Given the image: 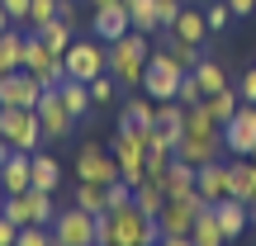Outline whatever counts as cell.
Returning <instances> with one entry per match:
<instances>
[{
    "label": "cell",
    "mask_w": 256,
    "mask_h": 246,
    "mask_svg": "<svg viewBox=\"0 0 256 246\" xmlns=\"http://www.w3.org/2000/svg\"><path fill=\"white\" fill-rule=\"evenodd\" d=\"M147 57H152L147 33L128 28L124 38H114V43H110V76L119 85H128V90H138V85H142V71H147Z\"/></svg>",
    "instance_id": "1"
},
{
    "label": "cell",
    "mask_w": 256,
    "mask_h": 246,
    "mask_svg": "<svg viewBox=\"0 0 256 246\" xmlns=\"http://www.w3.org/2000/svg\"><path fill=\"white\" fill-rule=\"evenodd\" d=\"M5 213L14 228H28V223H43V228H52L57 223V199H52V190H38V185H28V190H19V194H5Z\"/></svg>",
    "instance_id": "2"
},
{
    "label": "cell",
    "mask_w": 256,
    "mask_h": 246,
    "mask_svg": "<svg viewBox=\"0 0 256 246\" xmlns=\"http://www.w3.org/2000/svg\"><path fill=\"white\" fill-rule=\"evenodd\" d=\"M62 71H66V81H86L90 85L100 71H110V43H104V38H81L76 33V43L62 52Z\"/></svg>",
    "instance_id": "3"
},
{
    "label": "cell",
    "mask_w": 256,
    "mask_h": 246,
    "mask_svg": "<svg viewBox=\"0 0 256 246\" xmlns=\"http://www.w3.org/2000/svg\"><path fill=\"white\" fill-rule=\"evenodd\" d=\"M110 223H114V242L110 246H156V242H162L156 218H152V213H142L138 204L110 209Z\"/></svg>",
    "instance_id": "4"
},
{
    "label": "cell",
    "mask_w": 256,
    "mask_h": 246,
    "mask_svg": "<svg viewBox=\"0 0 256 246\" xmlns=\"http://www.w3.org/2000/svg\"><path fill=\"white\" fill-rule=\"evenodd\" d=\"M180 66H176V57L166 52V47H156L152 57H147V71H142V85H138V90L142 95H152L156 104L162 100H176V90H180Z\"/></svg>",
    "instance_id": "5"
},
{
    "label": "cell",
    "mask_w": 256,
    "mask_h": 246,
    "mask_svg": "<svg viewBox=\"0 0 256 246\" xmlns=\"http://www.w3.org/2000/svg\"><path fill=\"white\" fill-rule=\"evenodd\" d=\"M0 137H5L14 152H38L43 142V123H38V109H5L0 114Z\"/></svg>",
    "instance_id": "6"
},
{
    "label": "cell",
    "mask_w": 256,
    "mask_h": 246,
    "mask_svg": "<svg viewBox=\"0 0 256 246\" xmlns=\"http://www.w3.org/2000/svg\"><path fill=\"white\" fill-rule=\"evenodd\" d=\"M24 71L34 76L43 90H52V85H62V81H66L62 57H57V52H52V47H48L38 33H28V38H24Z\"/></svg>",
    "instance_id": "7"
},
{
    "label": "cell",
    "mask_w": 256,
    "mask_h": 246,
    "mask_svg": "<svg viewBox=\"0 0 256 246\" xmlns=\"http://www.w3.org/2000/svg\"><path fill=\"white\" fill-rule=\"evenodd\" d=\"M200 209H204L200 190H194V194H176V199H166L162 213H156V228H162V237H190V228H194V218H200Z\"/></svg>",
    "instance_id": "8"
},
{
    "label": "cell",
    "mask_w": 256,
    "mask_h": 246,
    "mask_svg": "<svg viewBox=\"0 0 256 246\" xmlns=\"http://www.w3.org/2000/svg\"><path fill=\"white\" fill-rule=\"evenodd\" d=\"M110 152H114V161H119V171H124L128 185H138L147 175V133H128V128H119Z\"/></svg>",
    "instance_id": "9"
},
{
    "label": "cell",
    "mask_w": 256,
    "mask_h": 246,
    "mask_svg": "<svg viewBox=\"0 0 256 246\" xmlns=\"http://www.w3.org/2000/svg\"><path fill=\"white\" fill-rule=\"evenodd\" d=\"M76 180L114 185V180H124V171H119V161H114V152H110V147H100V142H86L81 152H76Z\"/></svg>",
    "instance_id": "10"
},
{
    "label": "cell",
    "mask_w": 256,
    "mask_h": 246,
    "mask_svg": "<svg viewBox=\"0 0 256 246\" xmlns=\"http://www.w3.org/2000/svg\"><path fill=\"white\" fill-rule=\"evenodd\" d=\"M52 246H95V213H86L81 204L62 209L52 223Z\"/></svg>",
    "instance_id": "11"
},
{
    "label": "cell",
    "mask_w": 256,
    "mask_h": 246,
    "mask_svg": "<svg viewBox=\"0 0 256 246\" xmlns=\"http://www.w3.org/2000/svg\"><path fill=\"white\" fill-rule=\"evenodd\" d=\"M38 123H43V142H66V137L76 133V119L66 114L62 90H57V85L38 95Z\"/></svg>",
    "instance_id": "12"
},
{
    "label": "cell",
    "mask_w": 256,
    "mask_h": 246,
    "mask_svg": "<svg viewBox=\"0 0 256 246\" xmlns=\"http://www.w3.org/2000/svg\"><path fill=\"white\" fill-rule=\"evenodd\" d=\"M252 147H256V104L242 100L238 114L223 123V152H232V156H252Z\"/></svg>",
    "instance_id": "13"
},
{
    "label": "cell",
    "mask_w": 256,
    "mask_h": 246,
    "mask_svg": "<svg viewBox=\"0 0 256 246\" xmlns=\"http://www.w3.org/2000/svg\"><path fill=\"white\" fill-rule=\"evenodd\" d=\"M38 95H43V85H38L24 66L0 81V104H5V109H38Z\"/></svg>",
    "instance_id": "14"
},
{
    "label": "cell",
    "mask_w": 256,
    "mask_h": 246,
    "mask_svg": "<svg viewBox=\"0 0 256 246\" xmlns=\"http://www.w3.org/2000/svg\"><path fill=\"white\" fill-rule=\"evenodd\" d=\"M194 190H200L204 204L228 199V194H232V166H228V161H209V166H200V171H194Z\"/></svg>",
    "instance_id": "15"
},
{
    "label": "cell",
    "mask_w": 256,
    "mask_h": 246,
    "mask_svg": "<svg viewBox=\"0 0 256 246\" xmlns=\"http://www.w3.org/2000/svg\"><path fill=\"white\" fill-rule=\"evenodd\" d=\"M218 152H223V137H209V133H180V142H176V156L190 161L194 171L218 161Z\"/></svg>",
    "instance_id": "16"
},
{
    "label": "cell",
    "mask_w": 256,
    "mask_h": 246,
    "mask_svg": "<svg viewBox=\"0 0 256 246\" xmlns=\"http://www.w3.org/2000/svg\"><path fill=\"white\" fill-rule=\"evenodd\" d=\"M214 218H218L223 237H228V242H238L242 232L256 223V213H252V204H242V199H232V194H228V199H218V204H214Z\"/></svg>",
    "instance_id": "17"
},
{
    "label": "cell",
    "mask_w": 256,
    "mask_h": 246,
    "mask_svg": "<svg viewBox=\"0 0 256 246\" xmlns=\"http://www.w3.org/2000/svg\"><path fill=\"white\" fill-rule=\"evenodd\" d=\"M34 185V152H10L0 161V190L5 194H19Z\"/></svg>",
    "instance_id": "18"
},
{
    "label": "cell",
    "mask_w": 256,
    "mask_h": 246,
    "mask_svg": "<svg viewBox=\"0 0 256 246\" xmlns=\"http://www.w3.org/2000/svg\"><path fill=\"white\" fill-rule=\"evenodd\" d=\"M128 28H133V14H128V5H104V9H90V33H100L104 43L124 38Z\"/></svg>",
    "instance_id": "19"
},
{
    "label": "cell",
    "mask_w": 256,
    "mask_h": 246,
    "mask_svg": "<svg viewBox=\"0 0 256 246\" xmlns=\"http://www.w3.org/2000/svg\"><path fill=\"white\" fill-rule=\"evenodd\" d=\"M152 123H156V100L138 90L133 100L124 104V114H119V128H128V133H152Z\"/></svg>",
    "instance_id": "20"
},
{
    "label": "cell",
    "mask_w": 256,
    "mask_h": 246,
    "mask_svg": "<svg viewBox=\"0 0 256 246\" xmlns=\"http://www.w3.org/2000/svg\"><path fill=\"white\" fill-rule=\"evenodd\" d=\"M57 90H62V104H66V114H72L76 123L95 114V100H90V85H86V81H62Z\"/></svg>",
    "instance_id": "21"
},
{
    "label": "cell",
    "mask_w": 256,
    "mask_h": 246,
    "mask_svg": "<svg viewBox=\"0 0 256 246\" xmlns=\"http://www.w3.org/2000/svg\"><path fill=\"white\" fill-rule=\"evenodd\" d=\"M171 33H176V38H185V43H200V47H204V38H209V19H204V5H200V9H194V5H185Z\"/></svg>",
    "instance_id": "22"
},
{
    "label": "cell",
    "mask_w": 256,
    "mask_h": 246,
    "mask_svg": "<svg viewBox=\"0 0 256 246\" xmlns=\"http://www.w3.org/2000/svg\"><path fill=\"white\" fill-rule=\"evenodd\" d=\"M190 242L194 246H228L218 218H214V204H204V209H200V218H194V228H190Z\"/></svg>",
    "instance_id": "23"
},
{
    "label": "cell",
    "mask_w": 256,
    "mask_h": 246,
    "mask_svg": "<svg viewBox=\"0 0 256 246\" xmlns=\"http://www.w3.org/2000/svg\"><path fill=\"white\" fill-rule=\"evenodd\" d=\"M34 33H38V38H43V43H48V47H52V52H57V57H62V52H66V47H72V43H76V24H72V19H62V14H57V19H48V24H43V28H34Z\"/></svg>",
    "instance_id": "24"
},
{
    "label": "cell",
    "mask_w": 256,
    "mask_h": 246,
    "mask_svg": "<svg viewBox=\"0 0 256 246\" xmlns=\"http://www.w3.org/2000/svg\"><path fill=\"white\" fill-rule=\"evenodd\" d=\"M238 104H242V95L232 90V85H223V90H214V95H204V114H209V119L218 123V128L228 123L232 114H238Z\"/></svg>",
    "instance_id": "25"
},
{
    "label": "cell",
    "mask_w": 256,
    "mask_h": 246,
    "mask_svg": "<svg viewBox=\"0 0 256 246\" xmlns=\"http://www.w3.org/2000/svg\"><path fill=\"white\" fill-rule=\"evenodd\" d=\"M133 204H138L142 213H152V218H156V213H162V204H166V185L156 180V175H142V180L133 185Z\"/></svg>",
    "instance_id": "26"
},
{
    "label": "cell",
    "mask_w": 256,
    "mask_h": 246,
    "mask_svg": "<svg viewBox=\"0 0 256 246\" xmlns=\"http://www.w3.org/2000/svg\"><path fill=\"white\" fill-rule=\"evenodd\" d=\"M34 185L38 190H52V194H57V185H62V161H57L52 152H43V147L34 152Z\"/></svg>",
    "instance_id": "27"
},
{
    "label": "cell",
    "mask_w": 256,
    "mask_h": 246,
    "mask_svg": "<svg viewBox=\"0 0 256 246\" xmlns=\"http://www.w3.org/2000/svg\"><path fill=\"white\" fill-rule=\"evenodd\" d=\"M162 185H166V199H176V194H194V166L176 156V161H171V171L162 175Z\"/></svg>",
    "instance_id": "28"
},
{
    "label": "cell",
    "mask_w": 256,
    "mask_h": 246,
    "mask_svg": "<svg viewBox=\"0 0 256 246\" xmlns=\"http://www.w3.org/2000/svg\"><path fill=\"white\" fill-rule=\"evenodd\" d=\"M128 5V14H133V28L138 33H162V24H156V0H124Z\"/></svg>",
    "instance_id": "29"
},
{
    "label": "cell",
    "mask_w": 256,
    "mask_h": 246,
    "mask_svg": "<svg viewBox=\"0 0 256 246\" xmlns=\"http://www.w3.org/2000/svg\"><path fill=\"white\" fill-rule=\"evenodd\" d=\"M190 71H194V81L204 85V95H214V90H223V85H228V71H223V66L214 62V57H200V62H194Z\"/></svg>",
    "instance_id": "30"
},
{
    "label": "cell",
    "mask_w": 256,
    "mask_h": 246,
    "mask_svg": "<svg viewBox=\"0 0 256 246\" xmlns=\"http://www.w3.org/2000/svg\"><path fill=\"white\" fill-rule=\"evenodd\" d=\"M162 38H166L162 47H166V52L176 57V66H180V71H190V66H194V62L204 57V47H200V43H185V38H176V33H162Z\"/></svg>",
    "instance_id": "31"
},
{
    "label": "cell",
    "mask_w": 256,
    "mask_h": 246,
    "mask_svg": "<svg viewBox=\"0 0 256 246\" xmlns=\"http://www.w3.org/2000/svg\"><path fill=\"white\" fill-rule=\"evenodd\" d=\"M72 204H81L86 213H104V185L81 180V185H76V194H72Z\"/></svg>",
    "instance_id": "32"
},
{
    "label": "cell",
    "mask_w": 256,
    "mask_h": 246,
    "mask_svg": "<svg viewBox=\"0 0 256 246\" xmlns=\"http://www.w3.org/2000/svg\"><path fill=\"white\" fill-rule=\"evenodd\" d=\"M48 19H57V0H28V24H24V33L43 28Z\"/></svg>",
    "instance_id": "33"
},
{
    "label": "cell",
    "mask_w": 256,
    "mask_h": 246,
    "mask_svg": "<svg viewBox=\"0 0 256 246\" xmlns=\"http://www.w3.org/2000/svg\"><path fill=\"white\" fill-rule=\"evenodd\" d=\"M114 95H119V81H114L110 71H100V76L90 81V100H95V109H100V104H110Z\"/></svg>",
    "instance_id": "34"
},
{
    "label": "cell",
    "mask_w": 256,
    "mask_h": 246,
    "mask_svg": "<svg viewBox=\"0 0 256 246\" xmlns=\"http://www.w3.org/2000/svg\"><path fill=\"white\" fill-rule=\"evenodd\" d=\"M204 19H209V33H218V28H228V19H238V14H232L228 0H209V5H204Z\"/></svg>",
    "instance_id": "35"
},
{
    "label": "cell",
    "mask_w": 256,
    "mask_h": 246,
    "mask_svg": "<svg viewBox=\"0 0 256 246\" xmlns=\"http://www.w3.org/2000/svg\"><path fill=\"white\" fill-rule=\"evenodd\" d=\"M14 246H52V228H43V223H28V228H19Z\"/></svg>",
    "instance_id": "36"
},
{
    "label": "cell",
    "mask_w": 256,
    "mask_h": 246,
    "mask_svg": "<svg viewBox=\"0 0 256 246\" xmlns=\"http://www.w3.org/2000/svg\"><path fill=\"white\" fill-rule=\"evenodd\" d=\"M176 100H180L185 109H190V104H204V85L194 81V71H185V76H180V90H176Z\"/></svg>",
    "instance_id": "37"
},
{
    "label": "cell",
    "mask_w": 256,
    "mask_h": 246,
    "mask_svg": "<svg viewBox=\"0 0 256 246\" xmlns=\"http://www.w3.org/2000/svg\"><path fill=\"white\" fill-rule=\"evenodd\" d=\"M180 9H185V0H156V24H162V33H171V28H176Z\"/></svg>",
    "instance_id": "38"
},
{
    "label": "cell",
    "mask_w": 256,
    "mask_h": 246,
    "mask_svg": "<svg viewBox=\"0 0 256 246\" xmlns=\"http://www.w3.org/2000/svg\"><path fill=\"white\" fill-rule=\"evenodd\" d=\"M124 204H133V185H128V180L104 185V209H124Z\"/></svg>",
    "instance_id": "39"
},
{
    "label": "cell",
    "mask_w": 256,
    "mask_h": 246,
    "mask_svg": "<svg viewBox=\"0 0 256 246\" xmlns=\"http://www.w3.org/2000/svg\"><path fill=\"white\" fill-rule=\"evenodd\" d=\"M238 95H242L247 104H256V66H252V71H242V81H238Z\"/></svg>",
    "instance_id": "40"
},
{
    "label": "cell",
    "mask_w": 256,
    "mask_h": 246,
    "mask_svg": "<svg viewBox=\"0 0 256 246\" xmlns=\"http://www.w3.org/2000/svg\"><path fill=\"white\" fill-rule=\"evenodd\" d=\"M0 5H5V9H10V19H14V24H19V28H24V24H28V0H0Z\"/></svg>",
    "instance_id": "41"
},
{
    "label": "cell",
    "mask_w": 256,
    "mask_h": 246,
    "mask_svg": "<svg viewBox=\"0 0 256 246\" xmlns=\"http://www.w3.org/2000/svg\"><path fill=\"white\" fill-rule=\"evenodd\" d=\"M14 237H19V228L5 218V213H0V246H14Z\"/></svg>",
    "instance_id": "42"
},
{
    "label": "cell",
    "mask_w": 256,
    "mask_h": 246,
    "mask_svg": "<svg viewBox=\"0 0 256 246\" xmlns=\"http://www.w3.org/2000/svg\"><path fill=\"white\" fill-rule=\"evenodd\" d=\"M228 5H232V14H252V9H256V0H228Z\"/></svg>",
    "instance_id": "43"
},
{
    "label": "cell",
    "mask_w": 256,
    "mask_h": 246,
    "mask_svg": "<svg viewBox=\"0 0 256 246\" xmlns=\"http://www.w3.org/2000/svg\"><path fill=\"white\" fill-rule=\"evenodd\" d=\"M156 246H194V242H190V237H162Z\"/></svg>",
    "instance_id": "44"
},
{
    "label": "cell",
    "mask_w": 256,
    "mask_h": 246,
    "mask_svg": "<svg viewBox=\"0 0 256 246\" xmlns=\"http://www.w3.org/2000/svg\"><path fill=\"white\" fill-rule=\"evenodd\" d=\"M5 28H14V19H10V9L0 5V33H5Z\"/></svg>",
    "instance_id": "45"
},
{
    "label": "cell",
    "mask_w": 256,
    "mask_h": 246,
    "mask_svg": "<svg viewBox=\"0 0 256 246\" xmlns=\"http://www.w3.org/2000/svg\"><path fill=\"white\" fill-rule=\"evenodd\" d=\"M104 5H124V0H90V9H104Z\"/></svg>",
    "instance_id": "46"
},
{
    "label": "cell",
    "mask_w": 256,
    "mask_h": 246,
    "mask_svg": "<svg viewBox=\"0 0 256 246\" xmlns=\"http://www.w3.org/2000/svg\"><path fill=\"white\" fill-rule=\"evenodd\" d=\"M10 71H14V66H10V62H5V57H0V81H5V76H10Z\"/></svg>",
    "instance_id": "47"
},
{
    "label": "cell",
    "mask_w": 256,
    "mask_h": 246,
    "mask_svg": "<svg viewBox=\"0 0 256 246\" xmlns=\"http://www.w3.org/2000/svg\"><path fill=\"white\" fill-rule=\"evenodd\" d=\"M10 152H14V147H10V142H5V137H0V161H5V156H10Z\"/></svg>",
    "instance_id": "48"
},
{
    "label": "cell",
    "mask_w": 256,
    "mask_h": 246,
    "mask_svg": "<svg viewBox=\"0 0 256 246\" xmlns=\"http://www.w3.org/2000/svg\"><path fill=\"white\" fill-rule=\"evenodd\" d=\"M0 209H5V190H0Z\"/></svg>",
    "instance_id": "49"
},
{
    "label": "cell",
    "mask_w": 256,
    "mask_h": 246,
    "mask_svg": "<svg viewBox=\"0 0 256 246\" xmlns=\"http://www.w3.org/2000/svg\"><path fill=\"white\" fill-rule=\"evenodd\" d=\"M252 161H256V147H252Z\"/></svg>",
    "instance_id": "50"
},
{
    "label": "cell",
    "mask_w": 256,
    "mask_h": 246,
    "mask_svg": "<svg viewBox=\"0 0 256 246\" xmlns=\"http://www.w3.org/2000/svg\"><path fill=\"white\" fill-rule=\"evenodd\" d=\"M0 114H5V104H0Z\"/></svg>",
    "instance_id": "51"
}]
</instances>
